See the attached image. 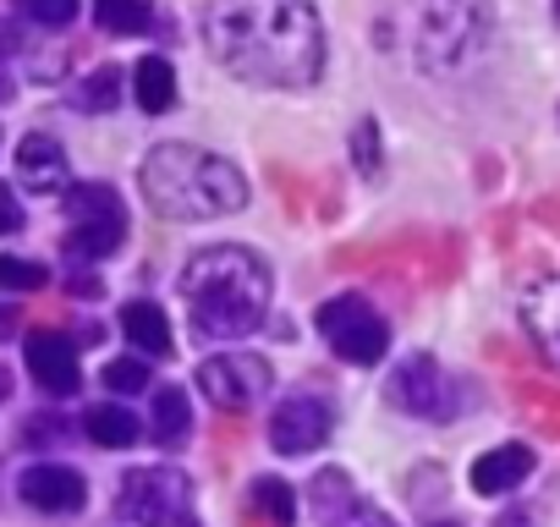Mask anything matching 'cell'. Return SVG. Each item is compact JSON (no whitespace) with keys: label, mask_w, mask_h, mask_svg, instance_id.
Instances as JSON below:
<instances>
[{"label":"cell","mask_w":560,"mask_h":527,"mask_svg":"<svg viewBox=\"0 0 560 527\" xmlns=\"http://www.w3.org/2000/svg\"><path fill=\"white\" fill-rule=\"evenodd\" d=\"M203 39L225 72L258 89H314L325 72L314 0H203Z\"/></svg>","instance_id":"1"},{"label":"cell","mask_w":560,"mask_h":527,"mask_svg":"<svg viewBox=\"0 0 560 527\" xmlns=\"http://www.w3.org/2000/svg\"><path fill=\"white\" fill-rule=\"evenodd\" d=\"M182 297H187L192 330L203 341L253 336L264 325V308H269V264L236 242L203 247L182 270Z\"/></svg>","instance_id":"2"},{"label":"cell","mask_w":560,"mask_h":527,"mask_svg":"<svg viewBox=\"0 0 560 527\" xmlns=\"http://www.w3.org/2000/svg\"><path fill=\"white\" fill-rule=\"evenodd\" d=\"M138 176L149 209L165 220H220L247 203V176L231 160L192 143H160Z\"/></svg>","instance_id":"3"},{"label":"cell","mask_w":560,"mask_h":527,"mask_svg":"<svg viewBox=\"0 0 560 527\" xmlns=\"http://www.w3.org/2000/svg\"><path fill=\"white\" fill-rule=\"evenodd\" d=\"M407 50L429 72L462 67L489 34V0H401Z\"/></svg>","instance_id":"4"},{"label":"cell","mask_w":560,"mask_h":527,"mask_svg":"<svg viewBox=\"0 0 560 527\" xmlns=\"http://www.w3.org/2000/svg\"><path fill=\"white\" fill-rule=\"evenodd\" d=\"M116 505L138 527H198V516H192V483L182 472H171V467H138V472H127Z\"/></svg>","instance_id":"5"},{"label":"cell","mask_w":560,"mask_h":527,"mask_svg":"<svg viewBox=\"0 0 560 527\" xmlns=\"http://www.w3.org/2000/svg\"><path fill=\"white\" fill-rule=\"evenodd\" d=\"M67 214H72V231H67L72 258H105L127 242V209H121L116 187H105V181L67 187Z\"/></svg>","instance_id":"6"},{"label":"cell","mask_w":560,"mask_h":527,"mask_svg":"<svg viewBox=\"0 0 560 527\" xmlns=\"http://www.w3.org/2000/svg\"><path fill=\"white\" fill-rule=\"evenodd\" d=\"M319 336L330 341V352L341 363L374 368L390 352V325L380 319V308H369L363 297H336L319 308Z\"/></svg>","instance_id":"7"},{"label":"cell","mask_w":560,"mask_h":527,"mask_svg":"<svg viewBox=\"0 0 560 527\" xmlns=\"http://www.w3.org/2000/svg\"><path fill=\"white\" fill-rule=\"evenodd\" d=\"M269 385H275V374H269V363H264L258 352H220V358H209V363L198 368V390H203L214 407H225V412L253 407Z\"/></svg>","instance_id":"8"},{"label":"cell","mask_w":560,"mask_h":527,"mask_svg":"<svg viewBox=\"0 0 560 527\" xmlns=\"http://www.w3.org/2000/svg\"><path fill=\"white\" fill-rule=\"evenodd\" d=\"M390 407L412 412V418H451L456 401H451V379L440 374V363L429 352H412L390 368V385H385Z\"/></svg>","instance_id":"9"},{"label":"cell","mask_w":560,"mask_h":527,"mask_svg":"<svg viewBox=\"0 0 560 527\" xmlns=\"http://www.w3.org/2000/svg\"><path fill=\"white\" fill-rule=\"evenodd\" d=\"M308 505L319 516V527H396L374 500H363L352 489V478L341 467H325L314 483H308Z\"/></svg>","instance_id":"10"},{"label":"cell","mask_w":560,"mask_h":527,"mask_svg":"<svg viewBox=\"0 0 560 527\" xmlns=\"http://www.w3.org/2000/svg\"><path fill=\"white\" fill-rule=\"evenodd\" d=\"M330 440V407L319 396H287L269 418V445L280 456H303V450H319Z\"/></svg>","instance_id":"11"},{"label":"cell","mask_w":560,"mask_h":527,"mask_svg":"<svg viewBox=\"0 0 560 527\" xmlns=\"http://www.w3.org/2000/svg\"><path fill=\"white\" fill-rule=\"evenodd\" d=\"M28 374H34V385H39L45 396H78V385H83L78 352H72V341L56 336V330H34V336H28Z\"/></svg>","instance_id":"12"},{"label":"cell","mask_w":560,"mask_h":527,"mask_svg":"<svg viewBox=\"0 0 560 527\" xmlns=\"http://www.w3.org/2000/svg\"><path fill=\"white\" fill-rule=\"evenodd\" d=\"M18 494L34 505V511H78L89 500V483L78 467H61V461H39L18 478Z\"/></svg>","instance_id":"13"},{"label":"cell","mask_w":560,"mask_h":527,"mask_svg":"<svg viewBox=\"0 0 560 527\" xmlns=\"http://www.w3.org/2000/svg\"><path fill=\"white\" fill-rule=\"evenodd\" d=\"M18 176H23V187H34V192L67 187V154H61V143H56L50 132L23 138V143H18Z\"/></svg>","instance_id":"14"},{"label":"cell","mask_w":560,"mask_h":527,"mask_svg":"<svg viewBox=\"0 0 560 527\" xmlns=\"http://www.w3.org/2000/svg\"><path fill=\"white\" fill-rule=\"evenodd\" d=\"M533 472V450L527 445H494L472 461V494H511L522 478Z\"/></svg>","instance_id":"15"},{"label":"cell","mask_w":560,"mask_h":527,"mask_svg":"<svg viewBox=\"0 0 560 527\" xmlns=\"http://www.w3.org/2000/svg\"><path fill=\"white\" fill-rule=\"evenodd\" d=\"M522 319H527V336L538 341L544 363L560 374V281L533 286V292H527V303H522Z\"/></svg>","instance_id":"16"},{"label":"cell","mask_w":560,"mask_h":527,"mask_svg":"<svg viewBox=\"0 0 560 527\" xmlns=\"http://www.w3.org/2000/svg\"><path fill=\"white\" fill-rule=\"evenodd\" d=\"M121 330H127V341H132L143 358H171V319H165V308H154V303H127V308H121Z\"/></svg>","instance_id":"17"},{"label":"cell","mask_w":560,"mask_h":527,"mask_svg":"<svg viewBox=\"0 0 560 527\" xmlns=\"http://www.w3.org/2000/svg\"><path fill=\"white\" fill-rule=\"evenodd\" d=\"M132 99L149 110V116H165L176 105V72L165 56H143L138 72H132Z\"/></svg>","instance_id":"18"},{"label":"cell","mask_w":560,"mask_h":527,"mask_svg":"<svg viewBox=\"0 0 560 527\" xmlns=\"http://www.w3.org/2000/svg\"><path fill=\"white\" fill-rule=\"evenodd\" d=\"M83 429H89V440L94 445H105V450H127V445H138V418L127 412V407H116V401H100V407H89L83 412Z\"/></svg>","instance_id":"19"},{"label":"cell","mask_w":560,"mask_h":527,"mask_svg":"<svg viewBox=\"0 0 560 527\" xmlns=\"http://www.w3.org/2000/svg\"><path fill=\"white\" fill-rule=\"evenodd\" d=\"M187 434H192V407H187V396H182L176 385H160V390H154V440H160V445H187Z\"/></svg>","instance_id":"20"},{"label":"cell","mask_w":560,"mask_h":527,"mask_svg":"<svg viewBox=\"0 0 560 527\" xmlns=\"http://www.w3.org/2000/svg\"><path fill=\"white\" fill-rule=\"evenodd\" d=\"M94 23L105 34H143L149 28V0H94Z\"/></svg>","instance_id":"21"},{"label":"cell","mask_w":560,"mask_h":527,"mask_svg":"<svg viewBox=\"0 0 560 527\" xmlns=\"http://www.w3.org/2000/svg\"><path fill=\"white\" fill-rule=\"evenodd\" d=\"M253 505H258L275 527H292V522H298V494H292V483H280V478H258V483H253Z\"/></svg>","instance_id":"22"},{"label":"cell","mask_w":560,"mask_h":527,"mask_svg":"<svg viewBox=\"0 0 560 527\" xmlns=\"http://www.w3.org/2000/svg\"><path fill=\"white\" fill-rule=\"evenodd\" d=\"M72 105H78V110H116V105H121V72H116V67L89 72L83 89L72 94Z\"/></svg>","instance_id":"23"},{"label":"cell","mask_w":560,"mask_h":527,"mask_svg":"<svg viewBox=\"0 0 560 527\" xmlns=\"http://www.w3.org/2000/svg\"><path fill=\"white\" fill-rule=\"evenodd\" d=\"M45 281H50L45 264H34V258H0V292H39Z\"/></svg>","instance_id":"24"},{"label":"cell","mask_w":560,"mask_h":527,"mask_svg":"<svg viewBox=\"0 0 560 527\" xmlns=\"http://www.w3.org/2000/svg\"><path fill=\"white\" fill-rule=\"evenodd\" d=\"M105 390H116V396H138V390H149V363H138V358H116V363H105Z\"/></svg>","instance_id":"25"},{"label":"cell","mask_w":560,"mask_h":527,"mask_svg":"<svg viewBox=\"0 0 560 527\" xmlns=\"http://www.w3.org/2000/svg\"><path fill=\"white\" fill-rule=\"evenodd\" d=\"M352 160H358L363 176H380V121H374V116L358 121V132H352Z\"/></svg>","instance_id":"26"},{"label":"cell","mask_w":560,"mask_h":527,"mask_svg":"<svg viewBox=\"0 0 560 527\" xmlns=\"http://www.w3.org/2000/svg\"><path fill=\"white\" fill-rule=\"evenodd\" d=\"M23 12L45 28H67L78 17V0H23Z\"/></svg>","instance_id":"27"},{"label":"cell","mask_w":560,"mask_h":527,"mask_svg":"<svg viewBox=\"0 0 560 527\" xmlns=\"http://www.w3.org/2000/svg\"><path fill=\"white\" fill-rule=\"evenodd\" d=\"M12 231H23V209L12 187H0V236H12Z\"/></svg>","instance_id":"28"},{"label":"cell","mask_w":560,"mask_h":527,"mask_svg":"<svg viewBox=\"0 0 560 527\" xmlns=\"http://www.w3.org/2000/svg\"><path fill=\"white\" fill-rule=\"evenodd\" d=\"M494 527H533V516H527V511H500Z\"/></svg>","instance_id":"29"},{"label":"cell","mask_w":560,"mask_h":527,"mask_svg":"<svg viewBox=\"0 0 560 527\" xmlns=\"http://www.w3.org/2000/svg\"><path fill=\"white\" fill-rule=\"evenodd\" d=\"M18 330V308H0V336H12Z\"/></svg>","instance_id":"30"},{"label":"cell","mask_w":560,"mask_h":527,"mask_svg":"<svg viewBox=\"0 0 560 527\" xmlns=\"http://www.w3.org/2000/svg\"><path fill=\"white\" fill-rule=\"evenodd\" d=\"M7 396H12V374H7V368H0V401H7Z\"/></svg>","instance_id":"31"},{"label":"cell","mask_w":560,"mask_h":527,"mask_svg":"<svg viewBox=\"0 0 560 527\" xmlns=\"http://www.w3.org/2000/svg\"><path fill=\"white\" fill-rule=\"evenodd\" d=\"M0 99H7V83H0Z\"/></svg>","instance_id":"32"},{"label":"cell","mask_w":560,"mask_h":527,"mask_svg":"<svg viewBox=\"0 0 560 527\" xmlns=\"http://www.w3.org/2000/svg\"><path fill=\"white\" fill-rule=\"evenodd\" d=\"M555 17H560V0H555Z\"/></svg>","instance_id":"33"},{"label":"cell","mask_w":560,"mask_h":527,"mask_svg":"<svg viewBox=\"0 0 560 527\" xmlns=\"http://www.w3.org/2000/svg\"><path fill=\"white\" fill-rule=\"evenodd\" d=\"M440 527H451V522H440Z\"/></svg>","instance_id":"34"}]
</instances>
